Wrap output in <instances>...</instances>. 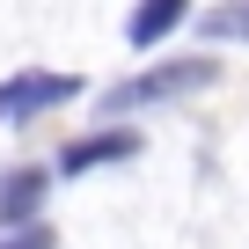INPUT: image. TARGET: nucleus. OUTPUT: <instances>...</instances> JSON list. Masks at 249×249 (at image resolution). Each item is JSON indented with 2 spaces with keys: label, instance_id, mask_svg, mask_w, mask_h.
Instances as JSON below:
<instances>
[{
  "label": "nucleus",
  "instance_id": "obj_2",
  "mask_svg": "<svg viewBox=\"0 0 249 249\" xmlns=\"http://www.w3.org/2000/svg\"><path fill=\"white\" fill-rule=\"evenodd\" d=\"M73 95H81L73 73H15V81H0V117L22 124V117H37L52 103H73Z\"/></svg>",
  "mask_w": 249,
  "mask_h": 249
},
{
  "label": "nucleus",
  "instance_id": "obj_7",
  "mask_svg": "<svg viewBox=\"0 0 249 249\" xmlns=\"http://www.w3.org/2000/svg\"><path fill=\"white\" fill-rule=\"evenodd\" d=\"M0 249H52V234H37V227H30V234H8Z\"/></svg>",
  "mask_w": 249,
  "mask_h": 249
},
{
  "label": "nucleus",
  "instance_id": "obj_6",
  "mask_svg": "<svg viewBox=\"0 0 249 249\" xmlns=\"http://www.w3.org/2000/svg\"><path fill=\"white\" fill-rule=\"evenodd\" d=\"M205 37H249V0H234V8H213V15H205Z\"/></svg>",
  "mask_w": 249,
  "mask_h": 249
},
{
  "label": "nucleus",
  "instance_id": "obj_4",
  "mask_svg": "<svg viewBox=\"0 0 249 249\" xmlns=\"http://www.w3.org/2000/svg\"><path fill=\"white\" fill-rule=\"evenodd\" d=\"M140 154V132H95V140H73L66 154H59V169L66 176H88V169H103V161H132Z\"/></svg>",
  "mask_w": 249,
  "mask_h": 249
},
{
  "label": "nucleus",
  "instance_id": "obj_5",
  "mask_svg": "<svg viewBox=\"0 0 249 249\" xmlns=\"http://www.w3.org/2000/svg\"><path fill=\"white\" fill-rule=\"evenodd\" d=\"M183 8H191V0H140V8H132V22H124V37H132L140 52H154V44L183 22Z\"/></svg>",
  "mask_w": 249,
  "mask_h": 249
},
{
  "label": "nucleus",
  "instance_id": "obj_1",
  "mask_svg": "<svg viewBox=\"0 0 249 249\" xmlns=\"http://www.w3.org/2000/svg\"><path fill=\"white\" fill-rule=\"evenodd\" d=\"M213 59H183V66H161V73H140L110 95V110H147V103H169V95H191V88H213Z\"/></svg>",
  "mask_w": 249,
  "mask_h": 249
},
{
  "label": "nucleus",
  "instance_id": "obj_3",
  "mask_svg": "<svg viewBox=\"0 0 249 249\" xmlns=\"http://www.w3.org/2000/svg\"><path fill=\"white\" fill-rule=\"evenodd\" d=\"M44 191H52L44 169H15V176H0V227H30L37 205H44Z\"/></svg>",
  "mask_w": 249,
  "mask_h": 249
}]
</instances>
